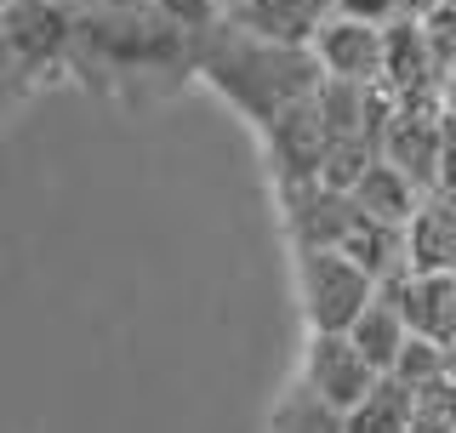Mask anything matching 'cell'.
Listing matches in <instances>:
<instances>
[{"instance_id":"obj_1","label":"cell","mask_w":456,"mask_h":433,"mask_svg":"<svg viewBox=\"0 0 456 433\" xmlns=\"http://www.w3.org/2000/svg\"><path fill=\"white\" fill-rule=\"evenodd\" d=\"M194 75L228 97L246 120L263 132L268 120H280L291 103H303L325 86V63L314 46H291V40H268L251 29L217 18L211 29L194 35Z\"/></svg>"},{"instance_id":"obj_2","label":"cell","mask_w":456,"mask_h":433,"mask_svg":"<svg viewBox=\"0 0 456 433\" xmlns=\"http://www.w3.org/2000/svg\"><path fill=\"white\" fill-rule=\"evenodd\" d=\"M377 274L342 245H303L297 251V297H303L308 331H348L377 297Z\"/></svg>"},{"instance_id":"obj_3","label":"cell","mask_w":456,"mask_h":433,"mask_svg":"<svg viewBox=\"0 0 456 433\" xmlns=\"http://www.w3.org/2000/svg\"><path fill=\"white\" fill-rule=\"evenodd\" d=\"M75 29L80 6L69 12L63 0H6V57H12V80L46 75L52 63L75 57Z\"/></svg>"},{"instance_id":"obj_4","label":"cell","mask_w":456,"mask_h":433,"mask_svg":"<svg viewBox=\"0 0 456 433\" xmlns=\"http://www.w3.org/2000/svg\"><path fill=\"white\" fill-rule=\"evenodd\" d=\"M303 382L314 388V394H325L337 411H354L370 388L382 382V371L370 365V354L348 337V331H308Z\"/></svg>"},{"instance_id":"obj_5","label":"cell","mask_w":456,"mask_h":433,"mask_svg":"<svg viewBox=\"0 0 456 433\" xmlns=\"http://www.w3.org/2000/svg\"><path fill=\"white\" fill-rule=\"evenodd\" d=\"M263 143H268V160H274V177L280 183H314L325 171V154H331V126L320 114V92L291 103L280 120L263 126Z\"/></svg>"},{"instance_id":"obj_6","label":"cell","mask_w":456,"mask_h":433,"mask_svg":"<svg viewBox=\"0 0 456 433\" xmlns=\"http://www.w3.org/2000/svg\"><path fill=\"white\" fill-rule=\"evenodd\" d=\"M314 57H320L325 75H337V80L382 86V69H388V23H365V18H348V12H325L320 35H314Z\"/></svg>"},{"instance_id":"obj_7","label":"cell","mask_w":456,"mask_h":433,"mask_svg":"<svg viewBox=\"0 0 456 433\" xmlns=\"http://www.w3.org/2000/svg\"><path fill=\"white\" fill-rule=\"evenodd\" d=\"M285 194V223H291L297 251L303 245H342L360 223V206H354L348 189H331V183H280Z\"/></svg>"},{"instance_id":"obj_8","label":"cell","mask_w":456,"mask_h":433,"mask_svg":"<svg viewBox=\"0 0 456 433\" xmlns=\"http://www.w3.org/2000/svg\"><path fill=\"white\" fill-rule=\"evenodd\" d=\"M411 274H456V194H422L417 216L405 223Z\"/></svg>"},{"instance_id":"obj_9","label":"cell","mask_w":456,"mask_h":433,"mask_svg":"<svg viewBox=\"0 0 456 433\" xmlns=\"http://www.w3.org/2000/svg\"><path fill=\"white\" fill-rule=\"evenodd\" d=\"M348 337L370 354V365H377V371H394L399 365V354H405V342H411V314H405V297H399V280H382L377 285V297H370L365 314L348 325Z\"/></svg>"},{"instance_id":"obj_10","label":"cell","mask_w":456,"mask_h":433,"mask_svg":"<svg viewBox=\"0 0 456 433\" xmlns=\"http://www.w3.org/2000/svg\"><path fill=\"white\" fill-rule=\"evenodd\" d=\"M223 18L251 29V35H268V40L314 46V35L325 23V6L320 0H223Z\"/></svg>"},{"instance_id":"obj_11","label":"cell","mask_w":456,"mask_h":433,"mask_svg":"<svg viewBox=\"0 0 456 433\" xmlns=\"http://www.w3.org/2000/svg\"><path fill=\"white\" fill-rule=\"evenodd\" d=\"M348 194H354V206H360L365 216H382V223H399V228H405L411 216H417V206H422V189L388 160V154H382V160L370 166Z\"/></svg>"},{"instance_id":"obj_12","label":"cell","mask_w":456,"mask_h":433,"mask_svg":"<svg viewBox=\"0 0 456 433\" xmlns=\"http://www.w3.org/2000/svg\"><path fill=\"white\" fill-rule=\"evenodd\" d=\"M411 422H417V388L399 382L394 371H382V382L348 411V433H411Z\"/></svg>"},{"instance_id":"obj_13","label":"cell","mask_w":456,"mask_h":433,"mask_svg":"<svg viewBox=\"0 0 456 433\" xmlns=\"http://www.w3.org/2000/svg\"><path fill=\"white\" fill-rule=\"evenodd\" d=\"M274 433H348V411H337L325 394H314L308 382H297L274 405Z\"/></svg>"},{"instance_id":"obj_14","label":"cell","mask_w":456,"mask_h":433,"mask_svg":"<svg viewBox=\"0 0 456 433\" xmlns=\"http://www.w3.org/2000/svg\"><path fill=\"white\" fill-rule=\"evenodd\" d=\"M337 12H348V18H365V23H394L411 12V0H337Z\"/></svg>"},{"instance_id":"obj_15","label":"cell","mask_w":456,"mask_h":433,"mask_svg":"<svg viewBox=\"0 0 456 433\" xmlns=\"http://www.w3.org/2000/svg\"><path fill=\"white\" fill-rule=\"evenodd\" d=\"M80 12H120V6H149V0H69Z\"/></svg>"},{"instance_id":"obj_16","label":"cell","mask_w":456,"mask_h":433,"mask_svg":"<svg viewBox=\"0 0 456 433\" xmlns=\"http://www.w3.org/2000/svg\"><path fill=\"white\" fill-rule=\"evenodd\" d=\"M445 109H451V114H456V75H451V80H445Z\"/></svg>"}]
</instances>
